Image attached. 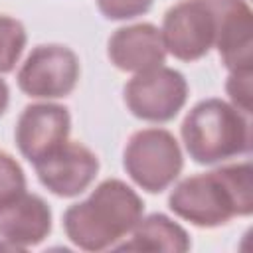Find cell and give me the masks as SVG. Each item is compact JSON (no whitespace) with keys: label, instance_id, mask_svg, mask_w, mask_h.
Instances as JSON below:
<instances>
[{"label":"cell","instance_id":"1","mask_svg":"<svg viewBox=\"0 0 253 253\" xmlns=\"http://www.w3.org/2000/svg\"><path fill=\"white\" fill-rule=\"evenodd\" d=\"M174 215L196 227H219L233 217L253 213V166L237 162L188 176L168 196Z\"/></svg>","mask_w":253,"mask_h":253},{"label":"cell","instance_id":"2","mask_svg":"<svg viewBox=\"0 0 253 253\" xmlns=\"http://www.w3.org/2000/svg\"><path fill=\"white\" fill-rule=\"evenodd\" d=\"M142 213V198L126 182L107 178L85 200L63 211V231L83 251H105L125 239Z\"/></svg>","mask_w":253,"mask_h":253},{"label":"cell","instance_id":"3","mask_svg":"<svg viewBox=\"0 0 253 253\" xmlns=\"http://www.w3.org/2000/svg\"><path fill=\"white\" fill-rule=\"evenodd\" d=\"M180 134L196 164H221L251 152L249 115L217 97L196 103L186 113Z\"/></svg>","mask_w":253,"mask_h":253},{"label":"cell","instance_id":"4","mask_svg":"<svg viewBox=\"0 0 253 253\" xmlns=\"http://www.w3.org/2000/svg\"><path fill=\"white\" fill-rule=\"evenodd\" d=\"M184 166L176 136L166 128L136 130L123 152V168L128 178L148 194H160L174 184Z\"/></svg>","mask_w":253,"mask_h":253},{"label":"cell","instance_id":"5","mask_svg":"<svg viewBox=\"0 0 253 253\" xmlns=\"http://www.w3.org/2000/svg\"><path fill=\"white\" fill-rule=\"evenodd\" d=\"M221 0H180L162 18L160 36L166 53L180 61H198L215 45Z\"/></svg>","mask_w":253,"mask_h":253},{"label":"cell","instance_id":"6","mask_svg":"<svg viewBox=\"0 0 253 253\" xmlns=\"http://www.w3.org/2000/svg\"><path fill=\"white\" fill-rule=\"evenodd\" d=\"M123 99L136 119L158 125L168 123L188 101V81L178 69L158 65L134 73L123 89Z\"/></svg>","mask_w":253,"mask_h":253},{"label":"cell","instance_id":"7","mask_svg":"<svg viewBox=\"0 0 253 253\" xmlns=\"http://www.w3.org/2000/svg\"><path fill=\"white\" fill-rule=\"evenodd\" d=\"M79 57L61 43L36 45L22 67L16 81L22 93L34 99H61L67 97L79 81Z\"/></svg>","mask_w":253,"mask_h":253},{"label":"cell","instance_id":"8","mask_svg":"<svg viewBox=\"0 0 253 253\" xmlns=\"http://www.w3.org/2000/svg\"><path fill=\"white\" fill-rule=\"evenodd\" d=\"M40 184L59 198L83 194L99 174L97 154L81 142L65 140L34 164Z\"/></svg>","mask_w":253,"mask_h":253},{"label":"cell","instance_id":"9","mask_svg":"<svg viewBox=\"0 0 253 253\" xmlns=\"http://www.w3.org/2000/svg\"><path fill=\"white\" fill-rule=\"evenodd\" d=\"M71 130L67 107L57 103H34L24 107L18 117L14 138L20 154L36 164L57 146H61Z\"/></svg>","mask_w":253,"mask_h":253},{"label":"cell","instance_id":"10","mask_svg":"<svg viewBox=\"0 0 253 253\" xmlns=\"http://www.w3.org/2000/svg\"><path fill=\"white\" fill-rule=\"evenodd\" d=\"M111 63L128 73H140L166 61V47L160 30L150 22L123 26L113 32L107 42Z\"/></svg>","mask_w":253,"mask_h":253},{"label":"cell","instance_id":"11","mask_svg":"<svg viewBox=\"0 0 253 253\" xmlns=\"http://www.w3.org/2000/svg\"><path fill=\"white\" fill-rule=\"evenodd\" d=\"M225 69H253V12L247 0H221L215 45Z\"/></svg>","mask_w":253,"mask_h":253},{"label":"cell","instance_id":"12","mask_svg":"<svg viewBox=\"0 0 253 253\" xmlns=\"http://www.w3.org/2000/svg\"><path fill=\"white\" fill-rule=\"evenodd\" d=\"M51 231V208L38 194L24 192L0 210V239L16 251L40 245Z\"/></svg>","mask_w":253,"mask_h":253},{"label":"cell","instance_id":"13","mask_svg":"<svg viewBox=\"0 0 253 253\" xmlns=\"http://www.w3.org/2000/svg\"><path fill=\"white\" fill-rule=\"evenodd\" d=\"M132 235L117 243L119 251H168V253H184L192 247L188 231L170 219L164 213H150L140 217V221L132 227Z\"/></svg>","mask_w":253,"mask_h":253},{"label":"cell","instance_id":"14","mask_svg":"<svg viewBox=\"0 0 253 253\" xmlns=\"http://www.w3.org/2000/svg\"><path fill=\"white\" fill-rule=\"evenodd\" d=\"M28 43L26 28L20 20L0 14V73H10L20 61Z\"/></svg>","mask_w":253,"mask_h":253},{"label":"cell","instance_id":"15","mask_svg":"<svg viewBox=\"0 0 253 253\" xmlns=\"http://www.w3.org/2000/svg\"><path fill=\"white\" fill-rule=\"evenodd\" d=\"M26 192V174L20 162L6 150H0V210Z\"/></svg>","mask_w":253,"mask_h":253},{"label":"cell","instance_id":"16","mask_svg":"<svg viewBox=\"0 0 253 253\" xmlns=\"http://www.w3.org/2000/svg\"><path fill=\"white\" fill-rule=\"evenodd\" d=\"M251 77H253V69H235V71H229V77L225 81V91L231 99V105L249 117L253 109Z\"/></svg>","mask_w":253,"mask_h":253},{"label":"cell","instance_id":"17","mask_svg":"<svg viewBox=\"0 0 253 253\" xmlns=\"http://www.w3.org/2000/svg\"><path fill=\"white\" fill-rule=\"evenodd\" d=\"M99 12L107 20H132L138 16H144L154 0H95Z\"/></svg>","mask_w":253,"mask_h":253},{"label":"cell","instance_id":"18","mask_svg":"<svg viewBox=\"0 0 253 253\" xmlns=\"http://www.w3.org/2000/svg\"><path fill=\"white\" fill-rule=\"evenodd\" d=\"M8 103H10V89H8V83L0 77V117L6 113Z\"/></svg>","mask_w":253,"mask_h":253}]
</instances>
